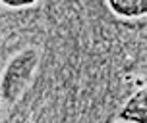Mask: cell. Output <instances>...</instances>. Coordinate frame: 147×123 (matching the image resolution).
<instances>
[{
  "mask_svg": "<svg viewBox=\"0 0 147 123\" xmlns=\"http://www.w3.org/2000/svg\"><path fill=\"white\" fill-rule=\"evenodd\" d=\"M109 10L118 17L138 19L147 15V0H105Z\"/></svg>",
  "mask_w": 147,
  "mask_h": 123,
  "instance_id": "3957f363",
  "label": "cell"
},
{
  "mask_svg": "<svg viewBox=\"0 0 147 123\" xmlns=\"http://www.w3.org/2000/svg\"><path fill=\"white\" fill-rule=\"evenodd\" d=\"M37 62H39V56L33 48L22 50L8 62L0 79V96L6 102H16L22 96L23 88L29 85L35 73Z\"/></svg>",
  "mask_w": 147,
  "mask_h": 123,
  "instance_id": "6da1fadb",
  "label": "cell"
},
{
  "mask_svg": "<svg viewBox=\"0 0 147 123\" xmlns=\"http://www.w3.org/2000/svg\"><path fill=\"white\" fill-rule=\"evenodd\" d=\"M116 123H126V121H120V119H118V121H116Z\"/></svg>",
  "mask_w": 147,
  "mask_h": 123,
  "instance_id": "5b68a950",
  "label": "cell"
},
{
  "mask_svg": "<svg viewBox=\"0 0 147 123\" xmlns=\"http://www.w3.org/2000/svg\"><path fill=\"white\" fill-rule=\"evenodd\" d=\"M118 119L126 123H147V85L126 98L118 112Z\"/></svg>",
  "mask_w": 147,
  "mask_h": 123,
  "instance_id": "7a4b0ae2",
  "label": "cell"
},
{
  "mask_svg": "<svg viewBox=\"0 0 147 123\" xmlns=\"http://www.w3.org/2000/svg\"><path fill=\"white\" fill-rule=\"evenodd\" d=\"M37 0H0V4L6 8H27L33 6Z\"/></svg>",
  "mask_w": 147,
  "mask_h": 123,
  "instance_id": "277c9868",
  "label": "cell"
}]
</instances>
